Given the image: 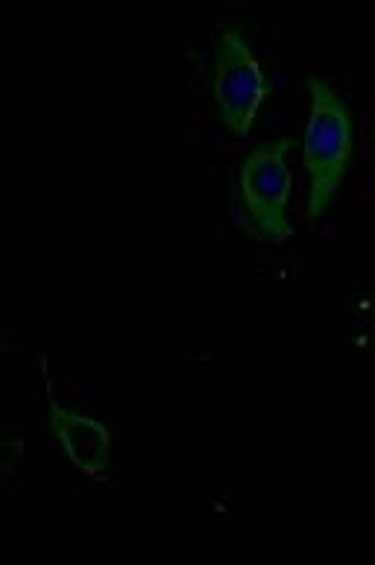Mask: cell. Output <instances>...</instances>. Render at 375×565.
<instances>
[{
  "label": "cell",
  "mask_w": 375,
  "mask_h": 565,
  "mask_svg": "<svg viewBox=\"0 0 375 565\" xmlns=\"http://www.w3.org/2000/svg\"><path fill=\"white\" fill-rule=\"evenodd\" d=\"M267 97V79L238 30L223 26L214 51V103L223 127L235 138L249 136L256 111Z\"/></svg>",
  "instance_id": "cell-3"
},
{
  "label": "cell",
  "mask_w": 375,
  "mask_h": 565,
  "mask_svg": "<svg viewBox=\"0 0 375 565\" xmlns=\"http://www.w3.org/2000/svg\"><path fill=\"white\" fill-rule=\"evenodd\" d=\"M290 150L293 141L279 138L265 147H258L240 164V220L253 237L267 244H288L293 237V226L288 220L290 185H293V170H290Z\"/></svg>",
  "instance_id": "cell-2"
},
{
  "label": "cell",
  "mask_w": 375,
  "mask_h": 565,
  "mask_svg": "<svg viewBox=\"0 0 375 565\" xmlns=\"http://www.w3.org/2000/svg\"><path fill=\"white\" fill-rule=\"evenodd\" d=\"M311 92V118L306 127L302 143V164L308 177V203L306 217L317 220L334 203V194L341 188L352 156V111L341 92L323 76H308Z\"/></svg>",
  "instance_id": "cell-1"
},
{
  "label": "cell",
  "mask_w": 375,
  "mask_h": 565,
  "mask_svg": "<svg viewBox=\"0 0 375 565\" xmlns=\"http://www.w3.org/2000/svg\"><path fill=\"white\" fill-rule=\"evenodd\" d=\"M53 430L65 446L68 457L86 475L106 472V448H109V434L103 430L100 423L86 419V416L65 414L53 402Z\"/></svg>",
  "instance_id": "cell-4"
}]
</instances>
